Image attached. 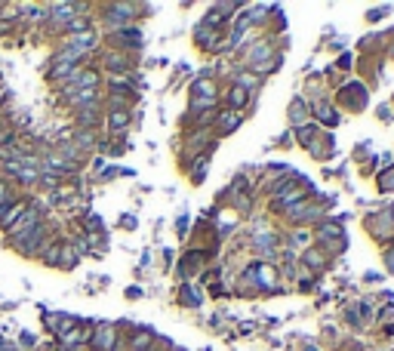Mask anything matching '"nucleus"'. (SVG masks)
Masks as SVG:
<instances>
[{"instance_id": "nucleus-18", "label": "nucleus", "mask_w": 394, "mask_h": 351, "mask_svg": "<svg viewBox=\"0 0 394 351\" xmlns=\"http://www.w3.org/2000/svg\"><path fill=\"white\" fill-rule=\"evenodd\" d=\"M305 265H311V268H324V253H318V250H311V253L302 256Z\"/></svg>"}, {"instance_id": "nucleus-11", "label": "nucleus", "mask_w": 394, "mask_h": 351, "mask_svg": "<svg viewBox=\"0 0 394 351\" xmlns=\"http://www.w3.org/2000/svg\"><path fill=\"white\" fill-rule=\"evenodd\" d=\"M179 299H182V305H191V308L200 305V293L195 290V284H182V293H179Z\"/></svg>"}, {"instance_id": "nucleus-20", "label": "nucleus", "mask_w": 394, "mask_h": 351, "mask_svg": "<svg viewBox=\"0 0 394 351\" xmlns=\"http://www.w3.org/2000/svg\"><path fill=\"white\" fill-rule=\"evenodd\" d=\"M314 133H318V126H314V124H311V126H299V136H302V145H305V148L311 145V136H314Z\"/></svg>"}, {"instance_id": "nucleus-12", "label": "nucleus", "mask_w": 394, "mask_h": 351, "mask_svg": "<svg viewBox=\"0 0 394 351\" xmlns=\"http://www.w3.org/2000/svg\"><path fill=\"white\" fill-rule=\"evenodd\" d=\"M105 62H108L111 71H126V68H130V59H126V53H117V49L105 56Z\"/></svg>"}, {"instance_id": "nucleus-21", "label": "nucleus", "mask_w": 394, "mask_h": 351, "mask_svg": "<svg viewBox=\"0 0 394 351\" xmlns=\"http://www.w3.org/2000/svg\"><path fill=\"white\" fill-rule=\"evenodd\" d=\"M13 200V191H10V185L6 182H0V206H6Z\"/></svg>"}, {"instance_id": "nucleus-25", "label": "nucleus", "mask_w": 394, "mask_h": 351, "mask_svg": "<svg viewBox=\"0 0 394 351\" xmlns=\"http://www.w3.org/2000/svg\"><path fill=\"white\" fill-rule=\"evenodd\" d=\"M391 222H394V210H391Z\"/></svg>"}, {"instance_id": "nucleus-24", "label": "nucleus", "mask_w": 394, "mask_h": 351, "mask_svg": "<svg viewBox=\"0 0 394 351\" xmlns=\"http://www.w3.org/2000/svg\"><path fill=\"white\" fill-rule=\"evenodd\" d=\"M126 296H130V299H139L142 290H139V286H130V290H126Z\"/></svg>"}, {"instance_id": "nucleus-1", "label": "nucleus", "mask_w": 394, "mask_h": 351, "mask_svg": "<svg viewBox=\"0 0 394 351\" xmlns=\"http://www.w3.org/2000/svg\"><path fill=\"white\" fill-rule=\"evenodd\" d=\"M28 206H31L28 200H10L6 206H0V228H6V231H10V228L28 213Z\"/></svg>"}, {"instance_id": "nucleus-19", "label": "nucleus", "mask_w": 394, "mask_h": 351, "mask_svg": "<svg viewBox=\"0 0 394 351\" xmlns=\"http://www.w3.org/2000/svg\"><path fill=\"white\" fill-rule=\"evenodd\" d=\"M148 342H151V333H148V329H139V333L133 336V348H145Z\"/></svg>"}, {"instance_id": "nucleus-8", "label": "nucleus", "mask_w": 394, "mask_h": 351, "mask_svg": "<svg viewBox=\"0 0 394 351\" xmlns=\"http://www.w3.org/2000/svg\"><path fill=\"white\" fill-rule=\"evenodd\" d=\"M74 13H81V3H53V19L56 22H71Z\"/></svg>"}, {"instance_id": "nucleus-15", "label": "nucleus", "mask_w": 394, "mask_h": 351, "mask_svg": "<svg viewBox=\"0 0 394 351\" xmlns=\"http://www.w3.org/2000/svg\"><path fill=\"white\" fill-rule=\"evenodd\" d=\"M318 117L324 120V124H336V120H339V114H336L333 108H329L327 102H320V105H318Z\"/></svg>"}, {"instance_id": "nucleus-9", "label": "nucleus", "mask_w": 394, "mask_h": 351, "mask_svg": "<svg viewBox=\"0 0 394 351\" xmlns=\"http://www.w3.org/2000/svg\"><path fill=\"white\" fill-rule=\"evenodd\" d=\"M238 124H240V111H219V114H216L219 133H231Z\"/></svg>"}, {"instance_id": "nucleus-17", "label": "nucleus", "mask_w": 394, "mask_h": 351, "mask_svg": "<svg viewBox=\"0 0 394 351\" xmlns=\"http://www.w3.org/2000/svg\"><path fill=\"white\" fill-rule=\"evenodd\" d=\"M65 28H68V31H77V34H81L83 28H87V31H90V19H87V16H74V19H71V22H68Z\"/></svg>"}, {"instance_id": "nucleus-27", "label": "nucleus", "mask_w": 394, "mask_h": 351, "mask_svg": "<svg viewBox=\"0 0 394 351\" xmlns=\"http://www.w3.org/2000/svg\"><path fill=\"white\" fill-rule=\"evenodd\" d=\"M311 351H314V348H311Z\"/></svg>"}, {"instance_id": "nucleus-23", "label": "nucleus", "mask_w": 394, "mask_h": 351, "mask_svg": "<svg viewBox=\"0 0 394 351\" xmlns=\"http://www.w3.org/2000/svg\"><path fill=\"white\" fill-rule=\"evenodd\" d=\"M10 145V130H6V124H0V148Z\"/></svg>"}, {"instance_id": "nucleus-22", "label": "nucleus", "mask_w": 394, "mask_h": 351, "mask_svg": "<svg viewBox=\"0 0 394 351\" xmlns=\"http://www.w3.org/2000/svg\"><path fill=\"white\" fill-rule=\"evenodd\" d=\"M379 185H385L382 191H394V170H388L382 179H379Z\"/></svg>"}, {"instance_id": "nucleus-4", "label": "nucleus", "mask_w": 394, "mask_h": 351, "mask_svg": "<svg viewBox=\"0 0 394 351\" xmlns=\"http://www.w3.org/2000/svg\"><path fill=\"white\" fill-rule=\"evenodd\" d=\"M34 219H38V210H31V206H28V213H25V216H22V219L16 222V225L10 228V238H13V240H22L25 234L31 231V228H38V225H34Z\"/></svg>"}, {"instance_id": "nucleus-16", "label": "nucleus", "mask_w": 394, "mask_h": 351, "mask_svg": "<svg viewBox=\"0 0 394 351\" xmlns=\"http://www.w3.org/2000/svg\"><path fill=\"white\" fill-rule=\"evenodd\" d=\"M74 142H77L81 148H92V145H96V130H81Z\"/></svg>"}, {"instance_id": "nucleus-13", "label": "nucleus", "mask_w": 394, "mask_h": 351, "mask_svg": "<svg viewBox=\"0 0 394 351\" xmlns=\"http://www.w3.org/2000/svg\"><path fill=\"white\" fill-rule=\"evenodd\" d=\"M305 111H308V108H305L302 99H293V105H290V120H293L296 126H302V124H305V117H308Z\"/></svg>"}, {"instance_id": "nucleus-3", "label": "nucleus", "mask_w": 394, "mask_h": 351, "mask_svg": "<svg viewBox=\"0 0 394 351\" xmlns=\"http://www.w3.org/2000/svg\"><path fill=\"white\" fill-rule=\"evenodd\" d=\"M65 47L68 49H77V53H83L87 56L92 47H96V34L92 31H81V34H71V38L65 40Z\"/></svg>"}, {"instance_id": "nucleus-5", "label": "nucleus", "mask_w": 394, "mask_h": 351, "mask_svg": "<svg viewBox=\"0 0 394 351\" xmlns=\"http://www.w3.org/2000/svg\"><path fill=\"white\" fill-rule=\"evenodd\" d=\"M114 40H120L124 47L139 49L142 47V31H139V28H133V25H126V28H120V31H114Z\"/></svg>"}, {"instance_id": "nucleus-10", "label": "nucleus", "mask_w": 394, "mask_h": 351, "mask_svg": "<svg viewBox=\"0 0 394 351\" xmlns=\"http://www.w3.org/2000/svg\"><path fill=\"white\" fill-rule=\"evenodd\" d=\"M130 126V114L126 111H108V130H114V133H120V130H126Z\"/></svg>"}, {"instance_id": "nucleus-7", "label": "nucleus", "mask_w": 394, "mask_h": 351, "mask_svg": "<svg viewBox=\"0 0 394 351\" xmlns=\"http://www.w3.org/2000/svg\"><path fill=\"white\" fill-rule=\"evenodd\" d=\"M92 348L96 351H111V345H114V327H99V333L92 336Z\"/></svg>"}, {"instance_id": "nucleus-14", "label": "nucleus", "mask_w": 394, "mask_h": 351, "mask_svg": "<svg viewBox=\"0 0 394 351\" xmlns=\"http://www.w3.org/2000/svg\"><path fill=\"white\" fill-rule=\"evenodd\" d=\"M228 102H231V111H240L243 105H247V90H243V87H238V83H234V87H231V92H228Z\"/></svg>"}, {"instance_id": "nucleus-26", "label": "nucleus", "mask_w": 394, "mask_h": 351, "mask_svg": "<svg viewBox=\"0 0 394 351\" xmlns=\"http://www.w3.org/2000/svg\"><path fill=\"white\" fill-rule=\"evenodd\" d=\"M145 351H151V348H145Z\"/></svg>"}, {"instance_id": "nucleus-2", "label": "nucleus", "mask_w": 394, "mask_h": 351, "mask_svg": "<svg viewBox=\"0 0 394 351\" xmlns=\"http://www.w3.org/2000/svg\"><path fill=\"white\" fill-rule=\"evenodd\" d=\"M133 16H136V6L133 3H111L105 22H108V28H114V31H120V28L130 22Z\"/></svg>"}, {"instance_id": "nucleus-6", "label": "nucleus", "mask_w": 394, "mask_h": 351, "mask_svg": "<svg viewBox=\"0 0 394 351\" xmlns=\"http://www.w3.org/2000/svg\"><path fill=\"white\" fill-rule=\"evenodd\" d=\"M191 92H195V99H216V83L210 81V74H204V77H197L195 81Z\"/></svg>"}]
</instances>
